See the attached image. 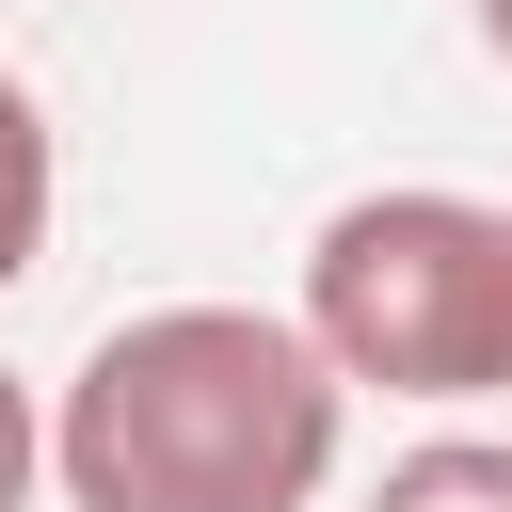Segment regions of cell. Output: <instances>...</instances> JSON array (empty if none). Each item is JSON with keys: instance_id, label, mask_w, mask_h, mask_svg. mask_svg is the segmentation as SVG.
Wrapping results in <instances>:
<instances>
[{"instance_id": "1", "label": "cell", "mask_w": 512, "mask_h": 512, "mask_svg": "<svg viewBox=\"0 0 512 512\" xmlns=\"http://www.w3.org/2000/svg\"><path fill=\"white\" fill-rule=\"evenodd\" d=\"M352 384L288 304H144L48 400L64 512H320Z\"/></svg>"}, {"instance_id": "2", "label": "cell", "mask_w": 512, "mask_h": 512, "mask_svg": "<svg viewBox=\"0 0 512 512\" xmlns=\"http://www.w3.org/2000/svg\"><path fill=\"white\" fill-rule=\"evenodd\" d=\"M336 384L384 400H512V208L496 192H352L304 240V304Z\"/></svg>"}, {"instance_id": "3", "label": "cell", "mask_w": 512, "mask_h": 512, "mask_svg": "<svg viewBox=\"0 0 512 512\" xmlns=\"http://www.w3.org/2000/svg\"><path fill=\"white\" fill-rule=\"evenodd\" d=\"M48 208H64V144H48V112H32V80L0 64V288L48 256Z\"/></svg>"}, {"instance_id": "4", "label": "cell", "mask_w": 512, "mask_h": 512, "mask_svg": "<svg viewBox=\"0 0 512 512\" xmlns=\"http://www.w3.org/2000/svg\"><path fill=\"white\" fill-rule=\"evenodd\" d=\"M368 512H512V432H432L368 480Z\"/></svg>"}, {"instance_id": "5", "label": "cell", "mask_w": 512, "mask_h": 512, "mask_svg": "<svg viewBox=\"0 0 512 512\" xmlns=\"http://www.w3.org/2000/svg\"><path fill=\"white\" fill-rule=\"evenodd\" d=\"M32 480H48V400L0 368V512H32Z\"/></svg>"}, {"instance_id": "6", "label": "cell", "mask_w": 512, "mask_h": 512, "mask_svg": "<svg viewBox=\"0 0 512 512\" xmlns=\"http://www.w3.org/2000/svg\"><path fill=\"white\" fill-rule=\"evenodd\" d=\"M480 48H496V64H512V0H480Z\"/></svg>"}]
</instances>
